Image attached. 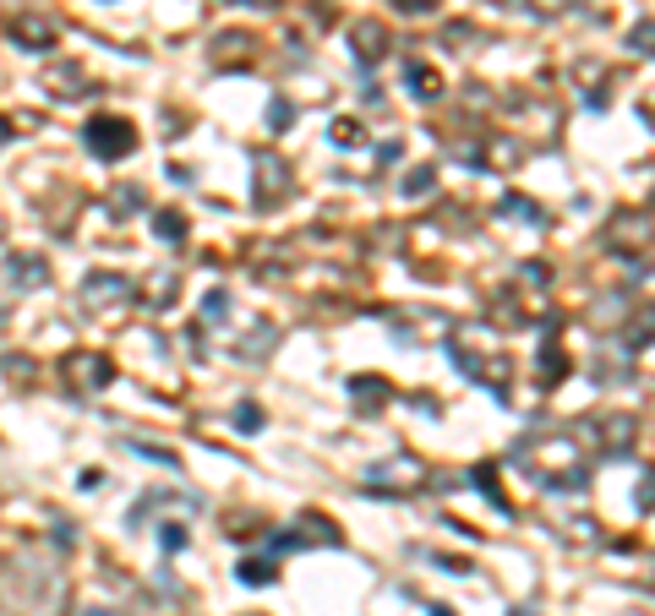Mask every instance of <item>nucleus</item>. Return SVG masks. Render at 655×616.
<instances>
[{"instance_id": "1", "label": "nucleus", "mask_w": 655, "mask_h": 616, "mask_svg": "<svg viewBox=\"0 0 655 616\" xmlns=\"http://www.w3.org/2000/svg\"><path fill=\"white\" fill-rule=\"evenodd\" d=\"M88 148L120 158V153L132 148V125H126V120H93V125H88Z\"/></svg>"}, {"instance_id": "2", "label": "nucleus", "mask_w": 655, "mask_h": 616, "mask_svg": "<svg viewBox=\"0 0 655 616\" xmlns=\"http://www.w3.org/2000/svg\"><path fill=\"white\" fill-rule=\"evenodd\" d=\"M11 34H17V44H34V49H44V44H50V34H55V27H50L44 17H22V22L11 27Z\"/></svg>"}, {"instance_id": "3", "label": "nucleus", "mask_w": 655, "mask_h": 616, "mask_svg": "<svg viewBox=\"0 0 655 616\" xmlns=\"http://www.w3.org/2000/svg\"><path fill=\"white\" fill-rule=\"evenodd\" d=\"M0 142H6V120H0Z\"/></svg>"}]
</instances>
